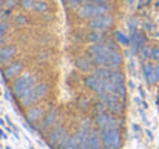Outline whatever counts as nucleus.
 Instances as JSON below:
<instances>
[{"mask_svg":"<svg viewBox=\"0 0 159 149\" xmlns=\"http://www.w3.org/2000/svg\"><path fill=\"white\" fill-rule=\"evenodd\" d=\"M114 49H116L114 43L110 42V40H105V42L93 43L88 51H90L91 60L94 62L96 66H107V63L110 60V55Z\"/></svg>","mask_w":159,"mask_h":149,"instance_id":"f257e3e1","label":"nucleus"},{"mask_svg":"<svg viewBox=\"0 0 159 149\" xmlns=\"http://www.w3.org/2000/svg\"><path fill=\"white\" fill-rule=\"evenodd\" d=\"M110 9L111 8H110L108 3H85V5H80L76 9V14L82 20H91L94 17L108 14Z\"/></svg>","mask_w":159,"mask_h":149,"instance_id":"f03ea898","label":"nucleus"},{"mask_svg":"<svg viewBox=\"0 0 159 149\" xmlns=\"http://www.w3.org/2000/svg\"><path fill=\"white\" fill-rule=\"evenodd\" d=\"M31 86H34V77L31 72H22L17 79H14L12 82V92L14 96L19 99L22 97Z\"/></svg>","mask_w":159,"mask_h":149,"instance_id":"7ed1b4c3","label":"nucleus"},{"mask_svg":"<svg viewBox=\"0 0 159 149\" xmlns=\"http://www.w3.org/2000/svg\"><path fill=\"white\" fill-rule=\"evenodd\" d=\"M99 100L107 106V109L110 112H113L114 115H120L125 111V101L122 99H119L114 94H99Z\"/></svg>","mask_w":159,"mask_h":149,"instance_id":"20e7f679","label":"nucleus"},{"mask_svg":"<svg viewBox=\"0 0 159 149\" xmlns=\"http://www.w3.org/2000/svg\"><path fill=\"white\" fill-rule=\"evenodd\" d=\"M101 137H102L104 148L119 149L122 146V135H120V131L116 128H108L101 131Z\"/></svg>","mask_w":159,"mask_h":149,"instance_id":"39448f33","label":"nucleus"},{"mask_svg":"<svg viewBox=\"0 0 159 149\" xmlns=\"http://www.w3.org/2000/svg\"><path fill=\"white\" fill-rule=\"evenodd\" d=\"M113 25H114V17L110 15V14L99 15V17H94V19L88 20V26H90L91 31H102V32H105Z\"/></svg>","mask_w":159,"mask_h":149,"instance_id":"423d86ee","label":"nucleus"},{"mask_svg":"<svg viewBox=\"0 0 159 149\" xmlns=\"http://www.w3.org/2000/svg\"><path fill=\"white\" fill-rule=\"evenodd\" d=\"M68 135H70V134H68L66 128H63V126H56L54 129L50 131V134H48V145H50L51 148H59Z\"/></svg>","mask_w":159,"mask_h":149,"instance_id":"0eeeda50","label":"nucleus"},{"mask_svg":"<svg viewBox=\"0 0 159 149\" xmlns=\"http://www.w3.org/2000/svg\"><path fill=\"white\" fill-rule=\"evenodd\" d=\"M105 83L107 80L98 77L94 72L85 77V86L88 89H91L93 92H96V94H105Z\"/></svg>","mask_w":159,"mask_h":149,"instance_id":"6e6552de","label":"nucleus"},{"mask_svg":"<svg viewBox=\"0 0 159 149\" xmlns=\"http://www.w3.org/2000/svg\"><path fill=\"white\" fill-rule=\"evenodd\" d=\"M23 68H25L23 62L14 60V62L8 63V65L3 68V77H5L6 80H14V79H17V77L22 74Z\"/></svg>","mask_w":159,"mask_h":149,"instance_id":"1a4fd4ad","label":"nucleus"},{"mask_svg":"<svg viewBox=\"0 0 159 149\" xmlns=\"http://www.w3.org/2000/svg\"><path fill=\"white\" fill-rule=\"evenodd\" d=\"M45 115H47L45 109H43L42 106H39V104H34V106L28 108V111H26V120H28V123H31V125L40 123V121L45 118Z\"/></svg>","mask_w":159,"mask_h":149,"instance_id":"9d476101","label":"nucleus"},{"mask_svg":"<svg viewBox=\"0 0 159 149\" xmlns=\"http://www.w3.org/2000/svg\"><path fill=\"white\" fill-rule=\"evenodd\" d=\"M17 54V48L14 45H5L0 48V65H8L12 62V57Z\"/></svg>","mask_w":159,"mask_h":149,"instance_id":"9b49d317","label":"nucleus"},{"mask_svg":"<svg viewBox=\"0 0 159 149\" xmlns=\"http://www.w3.org/2000/svg\"><path fill=\"white\" fill-rule=\"evenodd\" d=\"M59 114H57V111L56 109H51V111H48L47 112V115H45V118L42 120V131H48V129H51L54 125H57L59 123Z\"/></svg>","mask_w":159,"mask_h":149,"instance_id":"f8f14e48","label":"nucleus"},{"mask_svg":"<svg viewBox=\"0 0 159 149\" xmlns=\"http://www.w3.org/2000/svg\"><path fill=\"white\" fill-rule=\"evenodd\" d=\"M142 71H144V77H145V80H147L148 85H156V83H159L158 74H156V66H153L152 63H145L144 68H142Z\"/></svg>","mask_w":159,"mask_h":149,"instance_id":"ddd939ff","label":"nucleus"},{"mask_svg":"<svg viewBox=\"0 0 159 149\" xmlns=\"http://www.w3.org/2000/svg\"><path fill=\"white\" fill-rule=\"evenodd\" d=\"M122 63H124L122 54H120L117 49H114L111 52V55H110V60H108V63H107L105 68H110V69H120Z\"/></svg>","mask_w":159,"mask_h":149,"instance_id":"4468645a","label":"nucleus"},{"mask_svg":"<svg viewBox=\"0 0 159 149\" xmlns=\"http://www.w3.org/2000/svg\"><path fill=\"white\" fill-rule=\"evenodd\" d=\"M110 121H111V114H108V112H98V115H96V128L99 131L108 129Z\"/></svg>","mask_w":159,"mask_h":149,"instance_id":"2eb2a0df","label":"nucleus"},{"mask_svg":"<svg viewBox=\"0 0 159 149\" xmlns=\"http://www.w3.org/2000/svg\"><path fill=\"white\" fill-rule=\"evenodd\" d=\"M93 63L94 62L90 60L88 57H77V60H76V66L82 72H91L93 71Z\"/></svg>","mask_w":159,"mask_h":149,"instance_id":"dca6fc26","label":"nucleus"},{"mask_svg":"<svg viewBox=\"0 0 159 149\" xmlns=\"http://www.w3.org/2000/svg\"><path fill=\"white\" fill-rule=\"evenodd\" d=\"M34 94H36V97H37V101L42 100V99H45V97L50 94V85L45 83V82L34 85Z\"/></svg>","mask_w":159,"mask_h":149,"instance_id":"f3484780","label":"nucleus"},{"mask_svg":"<svg viewBox=\"0 0 159 149\" xmlns=\"http://www.w3.org/2000/svg\"><path fill=\"white\" fill-rule=\"evenodd\" d=\"M59 149H80L77 134H76V135H68V137L63 140V143L59 146Z\"/></svg>","mask_w":159,"mask_h":149,"instance_id":"a211bd4d","label":"nucleus"},{"mask_svg":"<svg viewBox=\"0 0 159 149\" xmlns=\"http://www.w3.org/2000/svg\"><path fill=\"white\" fill-rule=\"evenodd\" d=\"M105 34L102 32V31H93V32H90L88 36H87V39L90 40V42H93V43H99V42H105Z\"/></svg>","mask_w":159,"mask_h":149,"instance_id":"6ab92c4d","label":"nucleus"},{"mask_svg":"<svg viewBox=\"0 0 159 149\" xmlns=\"http://www.w3.org/2000/svg\"><path fill=\"white\" fill-rule=\"evenodd\" d=\"M50 11V5L43 0H36V5H34V12H40V14H45Z\"/></svg>","mask_w":159,"mask_h":149,"instance_id":"aec40b11","label":"nucleus"},{"mask_svg":"<svg viewBox=\"0 0 159 149\" xmlns=\"http://www.w3.org/2000/svg\"><path fill=\"white\" fill-rule=\"evenodd\" d=\"M34 5H36V0H22L20 2V6L25 11H34Z\"/></svg>","mask_w":159,"mask_h":149,"instance_id":"412c9836","label":"nucleus"},{"mask_svg":"<svg viewBox=\"0 0 159 149\" xmlns=\"http://www.w3.org/2000/svg\"><path fill=\"white\" fill-rule=\"evenodd\" d=\"M65 5H66L70 9H77L82 3H80V0H65Z\"/></svg>","mask_w":159,"mask_h":149,"instance_id":"4be33fe9","label":"nucleus"},{"mask_svg":"<svg viewBox=\"0 0 159 149\" xmlns=\"http://www.w3.org/2000/svg\"><path fill=\"white\" fill-rule=\"evenodd\" d=\"M77 106H79L80 109H84V111H85V109H88V108H90V100H87V99H84V97H82L80 100H77Z\"/></svg>","mask_w":159,"mask_h":149,"instance_id":"5701e85b","label":"nucleus"},{"mask_svg":"<svg viewBox=\"0 0 159 149\" xmlns=\"http://www.w3.org/2000/svg\"><path fill=\"white\" fill-rule=\"evenodd\" d=\"M116 37H117V42H120V43H128V37L125 36V34H122V32H116Z\"/></svg>","mask_w":159,"mask_h":149,"instance_id":"b1692460","label":"nucleus"},{"mask_svg":"<svg viewBox=\"0 0 159 149\" xmlns=\"http://www.w3.org/2000/svg\"><path fill=\"white\" fill-rule=\"evenodd\" d=\"M82 5L85 3H108V0H80Z\"/></svg>","mask_w":159,"mask_h":149,"instance_id":"393cba45","label":"nucleus"},{"mask_svg":"<svg viewBox=\"0 0 159 149\" xmlns=\"http://www.w3.org/2000/svg\"><path fill=\"white\" fill-rule=\"evenodd\" d=\"M6 31H8V25L0 22V37H2V36H5V34H6Z\"/></svg>","mask_w":159,"mask_h":149,"instance_id":"a878e982","label":"nucleus"},{"mask_svg":"<svg viewBox=\"0 0 159 149\" xmlns=\"http://www.w3.org/2000/svg\"><path fill=\"white\" fill-rule=\"evenodd\" d=\"M150 58H153V60H159V48H155V49L152 51Z\"/></svg>","mask_w":159,"mask_h":149,"instance_id":"bb28decb","label":"nucleus"},{"mask_svg":"<svg viewBox=\"0 0 159 149\" xmlns=\"http://www.w3.org/2000/svg\"><path fill=\"white\" fill-rule=\"evenodd\" d=\"M16 5V0H6V8H11Z\"/></svg>","mask_w":159,"mask_h":149,"instance_id":"cd10ccee","label":"nucleus"},{"mask_svg":"<svg viewBox=\"0 0 159 149\" xmlns=\"http://www.w3.org/2000/svg\"><path fill=\"white\" fill-rule=\"evenodd\" d=\"M2 46H5V39H3V36L0 37V48H2Z\"/></svg>","mask_w":159,"mask_h":149,"instance_id":"c85d7f7f","label":"nucleus"},{"mask_svg":"<svg viewBox=\"0 0 159 149\" xmlns=\"http://www.w3.org/2000/svg\"><path fill=\"white\" fill-rule=\"evenodd\" d=\"M0 138H6V135H5V134H3L2 131H0Z\"/></svg>","mask_w":159,"mask_h":149,"instance_id":"c756f323","label":"nucleus"},{"mask_svg":"<svg viewBox=\"0 0 159 149\" xmlns=\"http://www.w3.org/2000/svg\"><path fill=\"white\" fill-rule=\"evenodd\" d=\"M156 74H158V79H159V63L156 65Z\"/></svg>","mask_w":159,"mask_h":149,"instance_id":"7c9ffc66","label":"nucleus"},{"mask_svg":"<svg viewBox=\"0 0 159 149\" xmlns=\"http://www.w3.org/2000/svg\"><path fill=\"white\" fill-rule=\"evenodd\" d=\"M0 8H2V5H0Z\"/></svg>","mask_w":159,"mask_h":149,"instance_id":"2f4dec72","label":"nucleus"}]
</instances>
